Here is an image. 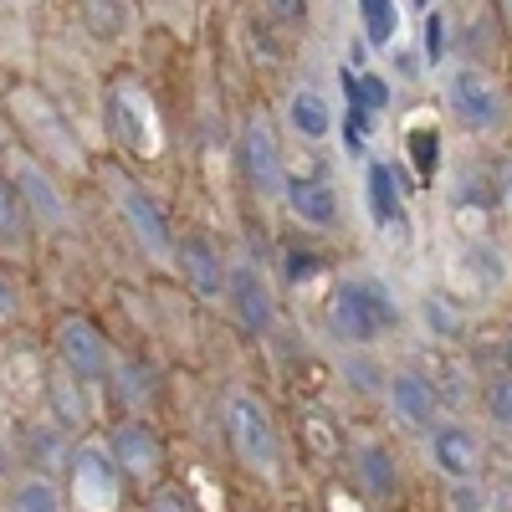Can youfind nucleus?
Instances as JSON below:
<instances>
[{
    "instance_id": "f257e3e1",
    "label": "nucleus",
    "mask_w": 512,
    "mask_h": 512,
    "mask_svg": "<svg viewBox=\"0 0 512 512\" xmlns=\"http://www.w3.org/2000/svg\"><path fill=\"white\" fill-rule=\"evenodd\" d=\"M98 134H103V154H113L128 169H139V175H154L169 159L175 134H169V113L159 103V88L144 72V62H123V67L103 72Z\"/></svg>"
},
{
    "instance_id": "f03ea898",
    "label": "nucleus",
    "mask_w": 512,
    "mask_h": 512,
    "mask_svg": "<svg viewBox=\"0 0 512 512\" xmlns=\"http://www.w3.org/2000/svg\"><path fill=\"white\" fill-rule=\"evenodd\" d=\"M359 175V216L374 246H384V262L400 277L420 267V256L431 251V226H425V195L405 175V164L390 149H374L364 164H354Z\"/></svg>"
},
{
    "instance_id": "7ed1b4c3",
    "label": "nucleus",
    "mask_w": 512,
    "mask_h": 512,
    "mask_svg": "<svg viewBox=\"0 0 512 512\" xmlns=\"http://www.w3.org/2000/svg\"><path fill=\"white\" fill-rule=\"evenodd\" d=\"M323 333L338 349H384L410 333L405 287L384 267H344L323 287Z\"/></svg>"
},
{
    "instance_id": "20e7f679",
    "label": "nucleus",
    "mask_w": 512,
    "mask_h": 512,
    "mask_svg": "<svg viewBox=\"0 0 512 512\" xmlns=\"http://www.w3.org/2000/svg\"><path fill=\"white\" fill-rule=\"evenodd\" d=\"M0 113H6L11 144H21L31 159L52 164L62 180H93L98 149L72 123V113L41 88L36 77H6L0 82Z\"/></svg>"
},
{
    "instance_id": "39448f33",
    "label": "nucleus",
    "mask_w": 512,
    "mask_h": 512,
    "mask_svg": "<svg viewBox=\"0 0 512 512\" xmlns=\"http://www.w3.org/2000/svg\"><path fill=\"white\" fill-rule=\"evenodd\" d=\"M431 103L456 139L482 144V149L512 144V72L451 57L431 77Z\"/></svg>"
},
{
    "instance_id": "423d86ee",
    "label": "nucleus",
    "mask_w": 512,
    "mask_h": 512,
    "mask_svg": "<svg viewBox=\"0 0 512 512\" xmlns=\"http://www.w3.org/2000/svg\"><path fill=\"white\" fill-rule=\"evenodd\" d=\"M36 21L67 36L98 72L139 62V52L154 41L139 0H52Z\"/></svg>"
},
{
    "instance_id": "0eeeda50",
    "label": "nucleus",
    "mask_w": 512,
    "mask_h": 512,
    "mask_svg": "<svg viewBox=\"0 0 512 512\" xmlns=\"http://www.w3.org/2000/svg\"><path fill=\"white\" fill-rule=\"evenodd\" d=\"M93 180L103 185V195L113 205L118 226L128 231V241H134V251L144 256L154 272H175V221H169L164 195L139 175V169L118 164L113 154H98Z\"/></svg>"
},
{
    "instance_id": "6e6552de",
    "label": "nucleus",
    "mask_w": 512,
    "mask_h": 512,
    "mask_svg": "<svg viewBox=\"0 0 512 512\" xmlns=\"http://www.w3.org/2000/svg\"><path fill=\"white\" fill-rule=\"evenodd\" d=\"M431 277L472 313H502L512 303V246L502 236L431 241Z\"/></svg>"
},
{
    "instance_id": "1a4fd4ad",
    "label": "nucleus",
    "mask_w": 512,
    "mask_h": 512,
    "mask_svg": "<svg viewBox=\"0 0 512 512\" xmlns=\"http://www.w3.org/2000/svg\"><path fill=\"white\" fill-rule=\"evenodd\" d=\"M231 169L241 190L256 205H282V180H287V134L277 123V103L246 98L241 113L231 118Z\"/></svg>"
},
{
    "instance_id": "9d476101",
    "label": "nucleus",
    "mask_w": 512,
    "mask_h": 512,
    "mask_svg": "<svg viewBox=\"0 0 512 512\" xmlns=\"http://www.w3.org/2000/svg\"><path fill=\"white\" fill-rule=\"evenodd\" d=\"M282 210L318 241H344L349 236V200H344V180H338V164L313 149L287 144V180H282Z\"/></svg>"
},
{
    "instance_id": "9b49d317",
    "label": "nucleus",
    "mask_w": 512,
    "mask_h": 512,
    "mask_svg": "<svg viewBox=\"0 0 512 512\" xmlns=\"http://www.w3.org/2000/svg\"><path fill=\"white\" fill-rule=\"evenodd\" d=\"M277 123L292 149H333V123H338V93H333V52L323 62L313 57H292L282 77V108Z\"/></svg>"
},
{
    "instance_id": "f8f14e48",
    "label": "nucleus",
    "mask_w": 512,
    "mask_h": 512,
    "mask_svg": "<svg viewBox=\"0 0 512 512\" xmlns=\"http://www.w3.org/2000/svg\"><path fill=\"white\" fill-rule=\"evenodd\" d=\"M0 169L11 175V185H16V195H21V205H26L36 236H67V231L77 226L72 190H67V180L57 175L52 164L31 159L21 144H6V149H0Z\"/></svg>"
},
{
    "instance_id": "ddd939ff",
    "label": "nucleus",
    "mask_w": 512,
    "mask_h": 512,
    "mask_svg": "<svg viewBox=\"0 0 512 512\" xmlns=\"http://www.w3.org/2000/svg\"><path fill=\"white\" fill-rule=\"evenodd\" d=\"M226 441L251 477H267V482L282 477V425L262 395L236 390L226 400Z\"/></svg>"
},
{
    "instance_id": "4468645a",
    "label": "nucleus",
    "mask_w": 512,
    "mask_h": 512,
    "mask_svg": "<svg viewBox=\"0 0 512 512\" xmlns=\"http://www.w3.org/2000/svg\"><path fill=\"white\" fill-rule=\"evenodd\" d=\"M405 303H410V333H420L431 349H466L482 323V313H472L461 297H451L431 272L415 287H405Z\"/></svg>"
},
{
    "instance_id": "2eb2a0df",
    "label": "nucleus",
    "mask_w": 512,
    "mask_h": 512,
    "mask_svg": "<svg viewBox=\"0 0 512 512\" xmlns=\"http://www.w3.org/2000/svg\"><path fill=\"white\" fill-rule=\"evenodd\" d=\"M52 354L57 364L77 379V384H113L118 354L113 338L103 333V323H93L88 313H62L52 328Z\"/></svg>"
},
{
    "instance_id": "dca6fc26",
    "label": "nucleus",
    "mask_w": 512,
    "mask_h": 512,
    "mask_svg": "<svg viewBox=\"0 0 512 512\" xmlns=\"http://www.w3.org/2000/svg\"><path fill=\"white\" fill-rule=\"evenodd\" d=\"M221 303L231 313V323L251 338H267L277 328V282L267 277L262 262H251V256H231V267H226V292H221Z\"/></svg>"
},
{
    "instance_id": "f3484780",
    "label": "nucleus",
    "mask_w": 512,
    "mask_h": 512,
    "mask_svg": "<svg viewBox=\"0 0 512 512\" xmlns=\"http://www.w3.org/2000/svg\"><path fill=\"white\" fill-rule=\"evenodd\" d=\"M384 405H390V420L410 436H425L446 415L441 390H436V379L425 374V364H395L390 379H384Z\"/></svg>"
},
{
    "instance_id": "a211bd4d",
    "label": "nucleus",
    "mask_w": 512,
    "mask_h": 512,
    "mask_svg": "<svg viewBox=\"0 0 512 512\" xmlns=\"http://www.w3.org/2000/svg\"><path fill=\"white\" fill-rule=\"evenodd\" d=\"M67 487H72V502L82 512H118V502H123V472L113 466V456H108L103 441H88V446H72L67 451Z\"/></svg>"
},
{
    "instance_id": "6ab92c4d",
    "label": "nucleus",
    "mask_w": 512,
    "mask_h": 512,
    "mask_svg": "<svg viewBox=\"0 0 512 512\" xmlns=\"http://www.w3.org/2000/svg\"><path fill=\"white\" fill-rule=\"evenodd\" d=\"M425 456H431V466L446 482H466V477L487 472V441H482L477 425H466V420L441 415L431 431H425Z\"/></svg>"
},
{
    "instance_id": "aec40b11",
    "label": "nucleus",
    "mask_w": 512,
    "mask_h": 512,
    "mask_svg": "<svg viewBox=\"0 0 512 512\" xmlns=\"http://www.w3.org/2000/svg\"><path fill=\"white\" fill-rule=\"evenodd\" d=\"M344 26L354 41H364V52L379 62L390 57L400 41H410V11L405 0H344Z\"/></svg>"
},
{
    "instance_id": "412c9836",
    "label": "nucleus",
    "mask_w": 512,
    "mask_h": 512,
    "mask_svg": "<svg viewBox=\"0 0 512 512\" xmlns=\"http://www.w3.org/2000/svg\"><path fill=\"white\" fill-rule=\"evenodd\" d=\"M226 267H231V256H221V246L210 241L205 231L175 236V277L200 297V303H221V292H226Z\"/></svg>"
},
{
    "instance_id": "4be33fe9",
    "label": "nucleus",
    "mask_w": 512,
    "mask_h": 512,
    "mask_svg": "<svg viewBox=\"0 0 512 512\" xmlns=\"http://www.w3.org/2000/svg\"><path fill=\"white\" fill-rule=\"evenodd\" d=\"M103 446H108L118 472L134 477V482H154L159 466H164V441L154 436V425H144V420H118Z\"/></svg>"
},
{
    "instance_id": "5701e85b",
    "label": "nucleus",
    "mask_w": 512,
    "mask_h": 512,
    "mask_svg": "<svg viewBox=\"0 0 512 512\" xmlns=\"http://www.w3.org/2000/svg\"><path fill=\"white\" fill-rule=\"evenodd\" d=\"M354 482H359V492L369 497V502H400V492H405V477H400V456L384 446V441H359L354 446Z\"/></svg>"
},
{
    "instance_id": "b1692460",
    "label": "nucleus",
    "mask_w": 512,
    "mask_h": 512,
    "mask_svg": "<svg viewBox=\"0 0 512 512\" xmlns=\"http://www.w3.org/2000/svg\"><path fill=\"white\" fill-rule=\"evenodd\" d=\"M410 41H415L425 72L436 77V72L456 57V6H451V0H436L431 11H420L415 26H410Z\"/></svg>"
},
{
    "instance_id": "393cba45",
    "label": "nucleus",
    "mask_w": 512,
    "mask_h": 512,
    "mask_svg": "<svg viewBox=\"0 0 512 512\" xmlns=\"http://www.w3.org/2000/svg\"><path fill=\"white\" fill-rule=\"evenodd\" d=\"M144 21L159 41H175V47H195L200 26H205V0H139Z\"/></svg>"
},
{
    "instance_id": "a878e982",
    "label": "nucleus",
    "mask_w": 512,
    "mask_h": 512,
    "mask_svg": "<svg viewBox=\"0 0 512 512\" xmlns=\"http://www.w3.org/2000/svg\"><path fill=\"white\" fill-rule=\"evenodd\" d=\"M36 226L26 216V205L11 185V175L0 169V262H26V256L36 251Z\"/></svg>"
},
{
    "instance_id": "bb28decb",
    "label": "nucleus",
    "mask_w": 512,
    "mask_h": 512,
    "mask_svg": "<svg viewBox=\"0 0 512 512\" xmlns=\"http://www.w3.org/2000/svg\"><path fill=\"white\" fill-rule=\"evenodd\" d=\"M31 67H36V21L0 0V82L31 77Z\"/></svg>"
},
{
    "instance_id": "cd10ccee",
    "label": "nucleus",
    "mask_w": 512,
    "mask_h": 512,
    "mask_svg": "<svg viewBox=\"0 0 512 512\" xmlns=\"http://www.w3.org/2000/svg\"><path fill=\"white\" fill-rule=\"evenodd\" d=\"M338 369H344V384L354 395H384V379H390V369L379 364L374 349H344Z\"/></svg>"
},
{
    "instance_id": "c85d7f7f",
    "label": "nucleus",
    "mask_w": 512,
    "mask_h": 512,
    "mask_svg": "<svg viewBox=\"0 0 512 512\" xmlns=\"http://www.w3.org/2000/svg\"><path fill=\"white\" fill-rule=\"evenodd\" d=\"M487 164H492V190H497V236L512 246V144L487 149Z\"/></svg>"
},
{
    "instance_id": "c756f323",
    "label": "nucleus",
    "mask_w": 512,
    "mask_h": 512,
    "mask_svg": "<svg viewBox=\"0 0 512 512\" xmlns=\"http://www.w3.org/2000/svg\"><path fill=\"white\" fill-rule=\"evenodd\" d=\"M6 507L11 512H62V492L52 477H21Z\"/></svg>"
},
{
    "instance_id": "7c9ffc66",
    "label": "nucleus",
    "mask_w": 512,
    "mask_h": 512,
    "mask_svg": "<svg viewBox=\"0 0 512 512\" xmlns=\"http://www.w3.org/2000/svg\"><path fill=\"white\" fill-rule=\"evenodd\" d=\"M446 502H451V512H492V487H487V477H466V482L446 487Z\"/></svg>"
},
{
    "instance_id": "2f4dec72",
    "label": "nucleus",
    "mask_w": 512,
    "mask_h": 512,
    "mask_svg": "<svg viewBox=\"0 0 512 512\" xmlns=\"http://www.w3.org/2000/svg\"><path fill=\"white\" fill-rule=\"evenodd\" d=\"M52 400H57L62 425H82V420H88V405H82V395H77V379H72L67 369H57V379H52Z\"/></svg>"
},
{
    "instance_id": "473e14b6",
    "label": "nucleus",
    "mask_w": 512,
    "mask_h": 512,
    "mask_svg": "<svg viewBox=\"0 0 512 512\" xmlns=\"http://www.w3.org/2000/svg\"><path fill=\"white\" fill-rule=\"evenodd\" d=\"M149 512H200V502L180 487V482H159L149 492Z\"/></svg>"
},
{
    "instance_id": "72a5a7b5",
    "label": "nucleus",
    "mask_w": 512,
    "mask_h": 512,
    "mask_svg": "<svg viewBox=\"0 0 512 512\" xmlns=\"http://www.w3.org/2000/svg\"><path fill=\"white\" fill-rule=\"evenodd\" d=\"M21 313V287L11 282V267L0 262V323H11Z\"/></svg>"
},
{
    "instance_id": "f704fd0d",
    "label": "nucleus",
    "mask_w": 512,
    "mask_h": 512,
    "mask_svg": "<svg viewBox=\"0 0 512 512\" xmlns=\"http://www.w3.org/2000/svg\"><path fill=\"white\" fill-rule=\"evenodd\" d=\"M6 6H11V11H21V16H31V21H36V16H41V11H47V6H52V0H6Z\"/></svg>"
},
{
    "instance_id": "c9c22d12",
    "label": "nucleus",
    "mask_w": 512,
    "mask_h": 512,
    "mask_svg": "<svg viewBox=\"0 0 512 512\" xmlns=\"http://www.w3.org/2000/svg\"><path fill=\"white\" fill-rule=\"evenodd\" d=\"M11 144V128H6V113H0V149Z\"/></svg>"
},
{
    "instance_id": "e433bc0d",
    "label": "nucleus",
    "mask_w": 512,
    "mask_h": 512,
    "mask_svg": "<svg viewBox=\"0 0 512 512\" xmlns=\"http://www.w3.org/2000/svg\"><path fill=\"white\" fill-rule=\"evenodd\" d=\"M0 472H11V451H6V441H0Z\"/></svg>"
},
{
    "instance_id": "4c0bfd02",
    "label": "nucleus",
    "mask_w": 512,
    "mask_h": 512,
    "mask_svg": "<svg viewBox=\"0 0 512 512\" xmlns=\"http://www.w3.org/2000/svg\"><path fill=\"white\" fill-rule=\"evenodd\" d=\"M318 6H323V11H338V16H344V0H318Z\"/></svg>"
}]
</instances>
